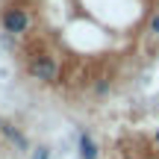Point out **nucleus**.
<instances>
[{
    "label": "nucleus",
    "instance_id": "f257e3e1",
    "mask_svg": "<svg viewBox=\"0 0 159 159\" xmlns=\"http://www.w3.org/2000/svg\"><path fill=\"white\" fill-rule=\"evenodd\" d=\"M3 30L9 35H24L30 30V15H27V9H6L3 12Z\"/></svg>",
    "mask_w": 159,
    "mask_h": 159
},
{
    "label": "nucleus",
    "instance_id": "f03ea898",
    "mask_svg": "<svg viewBox=\"0 0 159 159\" xmlns=\"http://www.w3.org/2000/svg\"><path fill=\"white\" fill-rule=\"evenodd\" d=\"M30 74L35 80H41V83H53V80L59 77V65L53 56H35L33 62H30Z\"/></svg>",
    "mask_w": 159,
    "mask_h": 159
},
{
    "label": "nucleus",
    "instance_id": "7ed1b4c3",
    "mask_svg": "<svg viewBox=\"0 0 159 159\" xmlns=\"http://www.w3.org/2000/svg\"><path fill=\"white\" fill-rule=\"evenodd\" d=\"M0 133H3V136L12 142V148H15V150H21V153H27V150H30V142H27V136H24V133L18 130V127H12V124H6V121H3Z\"/></svg>",
    "mask_w": 159,
    "mask_h": 159
},
{
    "label": "nucleus",
    "instance_id": "20e7f679",
    "mask_svg": "<svg viewBox=\"0 0 159 159\" xmlns=\"http://www.w3.org/2000/svg\"><path fill=\"white\" fill-rule=\"evenodd\" d=\"M77 150H80V156H83V159H97V156H100L97 142L89 136V133H80V136H77Z\"/></svg>",
    "mask_w": 159,
    "mask_h": 159
},
{
    "label": "nucleus",
    "instance_id": "39448f33",
    "mask_svg": "<svg viewBox=\"0 0 159 159\" xmlns=\"http://www.w3.org/2000/svg\"><path fill=\"white\" fill-rule=\"evenodd\" d=\"M30 159H50V150L47 148H35V150H30Z\"/></svg>",
    "mask_w": 159,
    "mask_h": 159
},
{
    "label": "nucleus",
    "instance_id": "423d86ee",
    "mask_svg": "<svg viewBox=\"0 0 159 159\" xmlns=\"http://www.w3.org/2000/svg\"><path fill=\"white\" fill-rule=\"evenodd\" d=\"M94 91H97V94H106V91H109V83H106V80H100V83L94 85Z\"/></svg>",
    "mask_w": 159,
    "mask_h": 159
},
{
    "label": "nucleus",
    "instance_id": "0eeeda50",
    "mask_svg": "<svg viewBox=\"0 0 159 159\" xmlns=\"http://www.w3.org/2000/svg\"><path fill=\"white\" fill-rule=\"evenodd\" d=\"M150 33H153V35H159V15L153 18V21H150Z\"/></svg>",
    "mask_w": 159,
    "mask_h": 159
},
{
    "label": "nucleus",
    "instance_id": "6e6552de",
    "mask_svg": "<svg viewBox=\"0 0 159 159\" xmlns=\"http://www.w3.org/2000/svg\"><path fill=\"white\" fill-rule=\"evenodd\" d=\"M153 139H156V144H159V130H156V136H153Z\"/></svg>",
    "mask_w": 159,
    "mask_h": 159
},
{
    "label": "nucleus",
    "instance_id": "1a4fd4ad",
    "mask_svg": "<svg viewBox=\"0 0 159 159\" xmlns=\"http://www.w3.org/2000/svg\"><path fill=\"white\" fill-rule=\"evenodd\" d=\"M0 127H3V121H0Z\"/></svg>",
    "mask_w": 159,
    "mask_h": 159
},
{
    "label": "nucleus",
    "instance_id": "9d476101",
    "mask_svg": "<svg viewBox=\"0 0 159 159\" xmlns=\"http://www.w3.org/2000/svg\"><path fill=\"white\" fill-rule=\"evenodd\" d=\"M124 159H130V156H124Z\"/></svg>",
    "mask_w": 159,
    "mask_h": 159
}]
</instances>
